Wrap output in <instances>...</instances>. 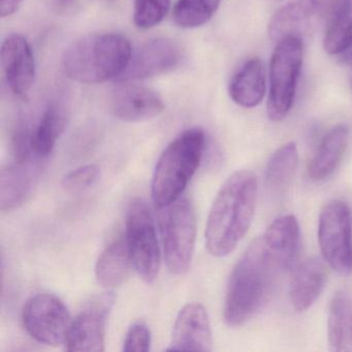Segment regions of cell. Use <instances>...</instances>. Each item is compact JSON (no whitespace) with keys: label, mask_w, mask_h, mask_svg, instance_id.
Listing matches in <instances>:
<instances>
[{"label":"cell","mask_w":352,"mask_h":352,"mask_svg":"<svg viewBox=\"0 0 352 352\" xmlns=\"http://www.w3.org/2000/svg\"><path fill=\"white\" fill-rule=\"evenodd\" d=\"M212 331L205 307L191 302L183 307L177 317L170 351H211Z\"/></svg>","instance_id":"14"},{"label":"cell","mask_w":352,"mask_h":352,"mask_svg":"<svg viewBox=\"0 0 352 352\" xmlns=\"http://www.w3.org/2000/svg\"><path fill=\"white\" fill-rule=\"evenodd\" d=\"M327 271L324 263L318 258L304 261L294 272L290 284L289 296L292 307L304 312L312 307L324 289Z\"/></svg>","instance_id":"17"},{"label":"cell","mask_w":352,"mask_h":352,"mask_svg":"<svg viewBox=\"0 0 352 352\" xmlns=\"http://www.w3.org/2000/svg\"><path fill=\"white\" fill-rule=\"evenodd\" d=\"M182 60V49L168 38H157L143 45L131 55L126 69L119 80L135 81L149 79L173 71Z\"/></svg>","instance_id":"11"},{"label":"cell","mask_w":352,"mask_h":352,"mask_svg":"<svg viewBox=\"0 0 352 352\" xmlns=\"http://www.w3.org/2000/svg\"><path fill=\"white\" fill-rule=\"evenodd\" d=\"M170 0H135L133 21L140 30L155 28L168 15Z\"/></svg>","instance_id":"27"},{"label":"cell","mask_w":352,"mask_h":352,"mask_svg":"<svg viewBox=\"0 0 352 352\" xmlns=\"http://www.w3.org/2000/svg\"><path fill=\"white\" fill-rule=\"evenodd\" d=\"M263 246L254 241L232 270L226 289L223 316L226 324L238 327L250 320L265 306L281 273Z\"/></svg>","instance_id":"2"},{"label":"cell","mask_w":352,"mask_h":352,"mask_svg":"<svg viewBox=\"0 0 352 352\" xmlns=\"http://www.w3.org/2000/svg\"><path fill=\"white\" fill-rule=\"evenodd\" d=\"M1 67L13 94L23 96L30 92L36 81V65L32 47L24 36L12 34L3 41Z\"/></svg>","instance_id":"13"},{"label":"cell","mask_w":352,"mask_h":352,"mask_svg":"<svg viewBox=\"0 0 352 352\" xmlns=\"http://www.w3.org/2000/svg\"><path fill=\"white\" fill-rule=\"evenodd\" d=\"M206 137L201 129L181 133L164 149L152 177L151 190L158 208L170 205L182 195L203 157Z\"/></svg>","instance_id":"4"},{"label":"cell","mask_w":352,"mask_h":352,"mask_svg":"<svg viewBox=\"0 0 352 352\" xmlns=\"http://www.w3.org/2000/svg\"><path fill=\"white\" fill-rule=\"evenodd\" d=\"M318 243L325 263L340 275L352 271L351 215L347 204L333 201L319 215Z\"/></svg>","instance_id":"8"},{"label":"cell","mask_w":352,"mask_h":352,"mask_svg":"<svg viewBox=\"0 0 352 352\" xmlns=\"http://www.w3.org/2000/svg\"><path fill=\"white\" fill-rule=\"evenodd\" d=\"M265 69L258 58L245 63L234 74L228 86L230 98L242 108L258 106L265 94Z\"/></svg>","instance_id":"19"},{"label":"cell","mask_w":352,"mask_h":352,"mask_svg":"<svg viewBox=\"0 0 352 352\" xmlns=\"http://www.w3.org/2000/svg\"><path fill=\"white\" fill-rule=\"evenodd\" d=\"M221 0H177L173 12L175 23L182 28H197L207 23Z\"/></svg>","instance_id":"25"},{"label":"cell","mask_w":352,"mask_h":352,"mask_svg":"<svg viewBox=\"0 0 352 352\" xmlns=\"http://www.w3.org/2000/svg\"><path fill=\"white\" fill-rule=\"evenodd\" d=\"M114 304L113 294L94 298L72 321L67 333V349L69 352L104 351L107 318Z\"/></svg>","instance_id":"10"},{"label":"cell","mask_w":352,"mask_h":352,"mask_svg":"<svg viewBox=\"0 0 352 352\" xmlns=\"http://www.w3.org/2000/svg\"><path fill=\"white\" fill-rule=\"evenodd\" d=\"M111 113L125 122H140L162 114L164 110L160 96L150 88L122 81L111 92Z\"/></svg>","instance_id":"12"},{"label":"cell","mask_w":352,"mask_h":352,"mask_svg":"<svg viewBox=\"0 0 352 352\" xmlns=\"http://www.w3.org/2000/svg\"><path fill=\"white\" fill-rule=\"evenodd\" d=\"M302 65V40L289 38L276 44L270 65L267 117L283 120L292 110Z\"/></svg>","instance_id":"6"},{"label":"cell","mask_w":352,"mask_h":352,"mask_svg":"<svg viewBox=\"0 0 352 352\" xmlns=\"http://www.w3.org/2000/svg\"><path fill=\"white\" fill-rule=\"evenodd\" d=\"M318 23L327 25L333 18L352 6V0H310Z\"/></svg>","instance_id":"30"},{"label":"cell","mask_w":352,"mask_h":352,"mask_svg":"<svg viewBox=\"0 0 352 352\" xmlns=\"http://www.w3.org/2000/svg\"><path fill=\"white\" fill-rule=\"evenodd\" d=\"M327 341L331 351H352V298L346 292H337L331 300Z\"/></svg>","instance_id":"22"},{"label":"cell","mask_w":352,"mask_h":352,"mask_svg":"<svg viewBox=\"0 0 352 352\" xmlns=\"http://www.w3.org/2000/svg\"><path fill=\"white\" fill-rule=\"evenodd\" d=\"M36 173L32 160L8 164L0 173V206L1 211H12L21 206L32 192Z\"/></svg>","instance_id":"18"},{"label":"cell","mask_w":352,"mask_h":352,"mask_svg":"<svg viewBox=\"0 0 352 352\" xmlns=\"http://www.w3.org/2000/svg\"><path fill=\"white\" fill-rule=\"evenodd\" d=\"M298 151L296 144L280 147L270 157L265 168V185L271 192H280L289 185L298 170Z\"/></svg>","instance_id":"24"},{"label":"cell","mask_w":352,"mask_h":352,"mask_svg":"<svg viewBox=\"0 0 352 352\" xmlns=\"http://www.w3.org/2000/svg\"><path fill=\"white\" fill-rule=\"evenodd\" d=\"M22 319L24 327L34 340L51 346L67 341L73 321L63 300L50 294L32 296L24 306Z\"/></svg>","instance_id":"9"},{"label":"cell","mask_w":352,"mask_h":352,"mask_svg":"<svg viewBox=\"0 0 352 352\" xmlns=\"http://www.w3.org/2000/svg\"><path fill=\"white\" fill-rule=\"evenodd\" d=\"M65 125L67 111L60 104L51 102L36 126L30 131V147L36 157L45 158L50 155Z\"/></svg>","instance_id":"23"},{"label":"cell","mask_w":352,"mask_h":352,"mask_svg":"<svg viewBox=\"0 0 352 352\" xmlns=\"http://www.w3.org/2000/svg\"><path fill=\"white\" fill-rule=\"evenodd\" d=\"M349 142V131L345 125L333 127L321 140L314 157L308 166L312 181L324 180L331 176L343 160Z\"/></svg>","instance_id":"20"},{"label":"cell","mask_w":352,"mask_h":352,"mask_svg":"<svg viewBox=\"0 0 352 352\" xmlns=\"http://www.w3.org/2000/svg\"><path fill=\"white\" fill-rule=\"evenodd\" d=\"M131 42L118 34H92L74 42L63 56V71L73 81L100 84L120 78L131 61Z\"/></svg>","instance_id":"3"},{"label":"cell","mask_w":352,"mask_h":352,"mask_svg":"<svg viewBox=\"0 0 352 352\" xmlns=\"http://www.w3.org/2000/svg\"><path fill=\"white\" fill-rule=\"evenodd\" d=\"M344 61L352 67V47L345 53L343 57Z\"/></svg>","instance_id":"32"},{"label":"cell","mask_w":352,"mask_h":352,"mask_svg":"<svg viewBox=\"0 0 352 352\" xmlns=\"http://www.w3.org/2000/svg\"><path fill=\"white\" fill-rule=\"evenodd\" d=\"M257 178L250 170H238L218 191L208 216L206 246L210 254L232 253L252 223L257 201Z\"/></svg>","instance_id":"1"},{"label":"cell","mask_w":352,"mask_h":352,"mask_svg":"<svg viewBox=\"0 0 352 352\" xmlns=\"http://www.w3.org/2000/svg\"><path fill=\"white\" fill-rule=\"evenodd\" d=\"M265 250L282 272L292 269L298 257L300 226L294 215L274 220L261 238Z\"/></svg>","instance_id":"15"},{"label":"cell","mask_w":352,"mask_h":352,"mask_svg":"<svg viewBox=\"0 0 352 352\" xmlns=\"http://www.w3.org/2000/svg\"><path fill=\"white\" fill-rule=\"evenodd\" d=\"M317 23L310 0H294L274 14L267 32L276 44L289 38L302 40Z\"/></svg>","instance_id":"16"},{"label":"cell","mask_w":352,"mask_h":352,"mask_svg":"<svg viewBox=\"0 0 352 352\" xmlns=\"http://www.w3.org/2000/svg\"><path fill=\"white\" fill-rule=\"evenodd\" d=\"M151 345V333L144 322H135L127 331L123 350L125 352H147Z\"/></svg>","instance_id":"29"},{"label":"cell","mask_w":352,"mask_h":352,"mask_svg":"<svg viewBox=\"0 0 352 352\" xmlns=\"http://www.w3.org/2000/svg\"><path fill=\"white\" fill-rule=\"evenodd\" d=\"M158 219L168 271L174 275H184L190 269L195 252V207L188 197H180L170 205L160 208Z\"/></svg>","instance_id":"5"},{"label":"cell","mask_w":352,"mask_h":352,"mask_svg":"<svg viewBox=\"0 0 352 352\" xmlns=\"http://www.w3.org/2000/svg\"><path fill=\"white\" fill-rule=\"evenodd\" d=\"M23 0H0V16L3 18L13 15Z\"/></svg>","instance_id":"31"},{"label":"cell","mask_w":352,"mask_h":352,"mask_svg":"<svg viewBox=\"0 0 352 352\" xmlns=\"http://www.w3.org/2000/svg\"><path fill=\"white\" fill-rule=\"evenodd\" d=\"M125 238L135 271L144 281L151 283L160 272V249L153 217L142 199H135L129 206Z\"/></svg>","instance_id":"7"},{"label":"cell","mask_w":352,"mask_h":352,"mask_svg":"<svg viewBox=\"0 0 352 352\" xmlns=\"http://www.w3.org/2000/svg\"><path fill=\"white\" fill-rule=\"evenodd\" d=\"M100 177V168L96 164L80 166L63 178V187L67 192L79 193L94 186Z\"/></svg>","instance_id":"28"},{"label":"cell","mask_w":352,"mask_h":352,"mask_svg":"<svg viewBox=\"0 0 352 352\" xmlns=\"http://www.w3.org/2000/svg\"><path fill=\"white\" fill-rule=\"evenodd\" d=\"M352 47V6L325 25L323 48L329 55L346 53Z\"/></svg>","instance_id":"26"},{"label":"cell","mask_w":352,"mask_h":352,"mask_svg":"<svg viewBox=\"0 0 352 352\" xmlns=\"http://www.w3.org/2000/svg\"><path fill=\"white\" fill-rule=\"evenodd\" d=\"M131 265L133 261L126 238L119 236L98 257L96 267V279L104 287H118L129 276Z\"/></svg>","instance_id":"21"}]
</instances>
